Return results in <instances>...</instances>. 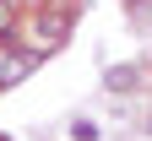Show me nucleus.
Returning a JSON list of instances; mask_svg holds the SVG:
<instances>
[{"label": "nucleus", "instance_id": "obj_5", "mask_svg": "<svg viewBox=\"0 0 152 141\" xmlns=\"http://www.w3.org/2000/svg\"><path fill=\"white\" fill-rule=\"evenodd\" d=\"M71 141H98L103 130H98V119H71V130H65Z\"/></svg>", "mask_w": 152, "mask_h": 141}, {"label": "nucleus", "instance_id": "obj_7", "mask_svg": "<svg viewBox=\"0 0 152 141\" xmlns=\"http://www.w3.org/2000/svg\"><path fill=\"white\" fill-rule=\"evenodd\" d=\"M0 141H6V136H0Z\"/></svg>", "mask_w": 152, "mask_h": 141}, {"label": "nucleus", "instance_id": "obj_6", "mask_svg": "<svg viewBox=\"0 0 152 141\" xmlns=\"http://www.w3.org/2000/svg\"><path fill=\"white\" fill-rule=\"evenodd\" d=\"M125 6H130V11H141V0H125Z\"/></svg>", "mask_w": 152, "mask_h": 141}, {"label": "nucleus", "instance_id": "obj_4", "mask_svg": "<svg viewBox=\"0 0 152 141\" xmlns=\"http://www.w3.org/2000/svg\"><path fill=\"white\" fill-rule=\"evenodd\" d=\"M16 27H22V6L16 0H0V38H16Z\"/></svg>", "mask_w": 152, "mask_h": 141}, {"label": "nucleus", "instance_id": "obj_1", "mask_svg": "<svg viewBox=\"0 0 152 141\" xmlns=\"http://www.w3.org/2000/svg\"><path fill=\"white\" fill-rule=\"evenodd\" d=\"M71 27H76V0H44L38 11L22 16L16 38L27 49H38V54H54L60 44H71Z\"/></svg>", "mask_w": 152, "mask_h": 141}, {"label": "nucleus", "instance_id": "obj_3", "mask_svg": "<svg viewBox=\"0 0 152 141\" xmlns=\"http://www.w3.org/2000/svg\"><path fill=\"white\" fill-rule=\"evenodd\" d=\"M103 87H109V92H120V98L141 92V87H147V65H141V60H120V65H109V71H103Z\"/></svg>", "mask_w": 152, "mask_h": 141}, {"label": "nucleus", "instance_id": "obj_2", "mask_svg": "<svg viewBox=\"0 0 152 141\" xmlns=\"http://www.w3.org/2000/svg\"><path fill=\"white\" fill-rule=\"evenodd\" d=\"M38 49H27L22 38H0V92H11V87H22L27 76L38 71Z\"/></svg>", "mask_w": 152, "mask_h": 141}]
</instances>
